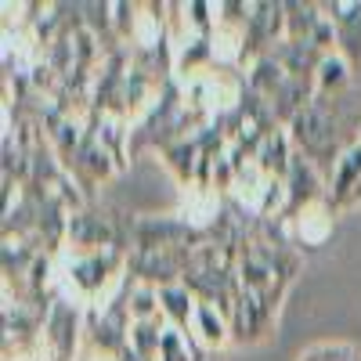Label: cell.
<instances>
[{
  "mask_svg": "<svg viewBox=\"0 0 361 361\" xmlns=\"http://www.w3.org/2000/svg\"><path fill=\"white\" fill-rule=\"evenodd\" d=\"M192 322H195V333H199L202 343L221 347L228 340V314L217 311V304H209V300H199L195 304V318Z\"/></svg>",
  "mask_w": 361,
  "mask_h": 361,
  "instance_id": "1",
  "label": "cell"
},
{
  "mask_svg": "<svg viewBox=\"0 0 361 361\" xmlns=\"http://www.w3.org/2000/svg\"><path fill=\"white\" fill-rule=\"evenodd\" d=\"M159 304H163V314L173 322V329H188V322L195 318V300L188 293V286H163L159 289Z\"/></svg>",
  "mask_w": 361,
  "mask_h": 361,
  "instance_id": "2",
  "label": "cell"
},
{
  "mask_svg": "<svg viewBox=\"0 0 361 361\" xmlns=\"http://www.w3.org/2000/svg\"><path fill=\"white\" fill-rule=\"evenodd\" d=\"M314 83H318V94H340V90L350 83V66L343 54H333L329 51L322 62H318V73H314Z\"/></svg>",
  "mask_w": 361,
  "mask_h": 361,
  "instance_id": "3",
  "label": "cell"
},
{
  "mask_svg": "<svg viewBox=\"0 0 361 361\" xmlns=\"http://www.w3.org/2000/svg\"><path fill=\"white\" fill-rule=\"evenodd\" d=\"M69 235H73V243H80L87 250H94V246H102V243H109V238H112L109 224H102L98 217H87V214H76L69 221Z\"/></svg>",
  "mask_w": 361,
  "mask_h": 361,
  "instance_id": "4",
  "label": "cell"
},
{
  "mask_svg": "<svg viewBox=\"0 0 361 361\" xmlns=\"http://www.w3.org/2000/svg\"><path fill=\"white\" fill-rule=\"evenodd\" d=\"M296 228H300V238H304L307 246H318L322 238L329 235V217L322 214H307V209H300V217H296Z\"/></svg>",
  "mask_w": 361,
  "mask_h": 361,
  "instance_id": "5",
  "label": "cell"
}]
</instances>
